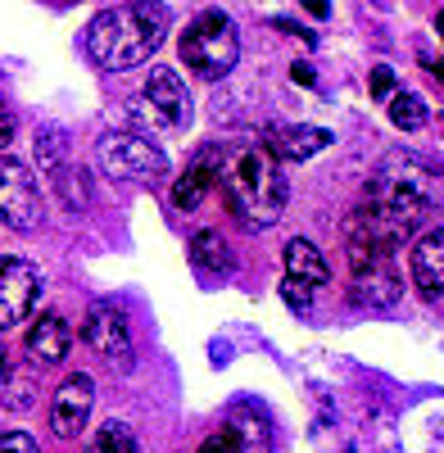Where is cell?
Wrapping results in <instances>:
<instances>
[{
	"label": "cell",
	"mask_w": 444,
	"mask_h": 453,
	"mask_svg": "<svg viewBox=\"0 0 444 453\" xmlns=\"http://www.w3.org/2000/svg\"><path fill=\"white\" fill-rule=\"evenodd\" d=\"M440 186H444V177L435 164H426L413 150H390L377 164V177L367 181L358 218L386 250L417 241L422 218H431V209L440 204Z\"/></svg>",
	"instance_id": "cell-1"
},
{
	"label": "cell",
	"mask_w": 444,
	"mask_h": 453,
	"mask_svg": "<svg viewBox=\"0 0 444 453\" xmlns=\"http://www.w3.org/2000/svg\"><path fill=\"white\" fill-rule=\"evenodd\" d=\"M218 186L227 196V209L264 232V226L281 222L286 200H290V181L281 173V164L268 155L264 145H232L218 155Z\"/></svg>",
	"instance_id": "cell-2"
},
{
	"label": "cell",
	"mask_w": 444,
	"mask_h": 453,
	"mask_svg": "<svg viewBox=\"0 0 444 453\" xmlns=\"http://www.w3.org/2000/svg\"><path fill=\"white\" fill-rule=\"evenodd\" d=\"M168 36V5L159 0H136V5H119L91 19L87 27V50L100 68L127 73L145 64Z\"/></svg>",
	"instance_id": "cell-3"
},
{
	"label": "cell",
	"mask_w": 444,
	"mask_h": 453,
	"mask_svg": "<svg viewBox=\"0 0 444 453\" xmlns=\"http://www.w3.org/2000/svg\"><path fill=\"white\" fill-rule=\"evenodd\" d=\"M345 254L354 273V299L367 309H394L399 304V268L390 250L367 232V222L354 213L345 222Z\"/></svg>",
	"instance_id": "cell-4"
},
{
	"label": "cell",
	"mask_w": 444,
	"mask_h": 453,
	"mask_svg": "<svg viewBox=\"0 0 444 453\" xmlns=\"http://www.w3.org/2000/svg\"><path fill=\"white\" fill-rule=\"evenodd\" d=\"M181 59L209 82L227 78V73L236 68V59H241V36H236L232 14H222V10L195 14L187 23V32H181Z\"/></svg>",
	"instance_id": "cell-5"
},
{
	"label": "cell",
	"mask_w": 444,
	"mask_h": 453,
	"mask_svg": "<svg viewBox=\"0 0 444 453\" xmlns=\"http://www.w3.org/2000/svg\"><path fill=\"white\" fill-rule=\"evenodd\" d=\"M100 168L114 181H155V177H164L168 159L159 145H150L136 132H109L100 141Z\"/></svg>",
	"instance_id": "cell-6"
},
{
	"label": "cell",
	"mask_w": 444,
	"mask_h": 453,
	"mask_svg": "<svg viewBox=\"0 0 444 453\" xmlns=\"http://www.w3.org/2000/svg\"><path fill=\"white\" fill-rule=\"evenodd\" d=\"M136 119L141 123H155L164 132H181L191 123V96H187V82L177 78L172 68H155L145 78V91L132 100Z\"/></svg>",
	"instance_id": "cell-7"
},
{
	"label": "cell",
	"mask_w": 444,
	"mask_h": 453,
	"mask_svg": "<svg viewBox=\"0 0 444 453\" xmlns=\"http://www.w3.org/2000/svg\"><path fill=\"white\" fill-rule=\"evenodd\" d=\"M46 218V200L23 159H0V222L14 232H36Z\"/></svg>",
	"instance_id": "cell-8"
},
{
	"label": "cell",
	"mask_w": 444,
	"mask_h": 453,
	"mask_svg": "<svg viewBox=\"0 0 444 453\" xmlns=\"http://www.w3.org/2000/svg\"><path fill=\"white\" fill-rule=\"evenodd\" d=\"M82 340L114 367H132V322L119 304H109V299H100V304L87 309V322H82Z\"/></svg>",
	"instance_id": "cell-9"
},
{
	"label": "cell",
	"mask_w": 444,
	"mask_h": 453,
	"mask_svg": "<svg viewBox=\"0 0 444 453\" xmlns=\"http://www.w3.org/2000/svg\"><path fill=\"white\" fill-rule=\"evenodd\" d=\"M42 299V277L27 258H0V331H14Z\"/></svg>",
	"instance_id": "cell-10"
},
{
	"label": "cell",
	"mask_w": 444,
	"mask_h": 453,
	"mask_svg": "<svg viewBox=\"0 0 444 453\" xmlns=\"http://www.w3.org/2000/svg\"><path fill=\"white\" fill-rule=\"evenodd\" d=\"M91 403H96V381L87 372H73L68 381L55 390V399H50V431L59 440L82 435V426L91 418Z\"/></svg>",
	"instance_id": "cell-11"
},
{
	"label": "cell",
	"mask_w": 444,
	"mask_h": 453,
	"mask_svg": "<svg viewBox=\"0 0 444 453\" xmlns=\"http://www.w3.org/2000/svg\"><path fill=\"white\" fill-rule=\"evenodd\" d=\"M409 268H413V286L422 290V299L444 295V226H431V232L413 241Z\"/></svg>",
	"instance_id": "cell-12"
},
{
	"label": "cell",
	"mask_w": 444,
	"mask_h": 453,
	"mask_svg": "<svg viewBox=\"0 0 444 453\" xmlns=\"http://www.w3.org/2000/svg\"><path fill=\"white\" fill-rule=\"evenodd\" d=\"M331 145V132L326 127H268L264 132V150L281 164V159H290V164H300V159H313V155H322V150Z\"/></svg>",
	"instance_id": "cell-13"
},
{
	"label": "cell",
	"mask_w": 444,
	"mask_h": 453,
	"mask_svg": "<svg viewBox=\"0 0 444 453\" xmlns=\"http://www.w3.org/2000/svg\"><path fill=\"white\" fill-rule=\"evenodd\" d=\"M218 155L222 150H204V155L191 159V168L172 181V204L177 209H200L204 196L218 186Z\"/></svg>",
	"instance_id": "cell-14"
},
{
	"label": "cell",
	"mask_w": 444,
	"mask_h": 453,
	"mask_svg": "<svg viewBox=\"0 0 444 453\" xmlns=\"http://www.w3.org/2000/svg\"><path fill=\"white\" fill-rule=\"evenodd\" d=\"M27 354L36 363H64L68 358V345H73V326L59 318V313H42L32 326H27Z\"/></svg>",
	"instance_id": "cell-15"
},
{
	"label": "cell",
	"mask_w": 444,
	"mask_h": 453,
	"mask_svg": "<svg viewBox=\"0 0 444 453\" xmlns=\"http://www.w3.org/2000/svg\"><path fill=\"white\" fill-rule=\"evenodd\" d=\"M227 431L236 435L241 453H272V422H268V412L258 408V403H232L227 412Z\"/></svg>",
	"instance_id": "cell-16"
},
{
	"label": "cell",
	"mask_w": 444,
	"mask_h": 453,
	"mask_svg": "<svg viewBox=\"0 0 444 453\" xmlns=\"http://www.w3.org/2000/svg\"><path fill=\"white\" fill-rule=\"evenodd\" d=\"M326 277H331V268H326V258L313 241H290L286 245V281H300V286L318 290V286H326Z\"/></svg>",
	"instance_id": "cell-17"
},
{
	"label": "cell",
	"mask_w": 444,
	"mask_h": 453,
	"mask_svg": "<svg viewBox=\"0 0 444 453\" xmlns=\"http://www.w3.org/2000/svg\"><path fill=\"white\" fill-rule=\"evenodd\" d=\"M191 263H195V273H204V277H232V268H236V258H232V245L222 241L218 232H195L191 236Z\"/></svg>",
	"instance_id": "cell-18"
},
{
	"label": "cell",
	"mask_w": 444,
	"mask_h": 453,
	"mask_svg": "<svg viewBox=\"0 0 444 453\" xmlns=\"http://www.w3.org/2000/svg\"><path fill=\"white\" fill-rule=\"evenodd\" d=\"M36 164H42L50 177H64V164H68V132L64 127H42L36 132Z\"/></svg>",
	"instance_id": "cell-19"
},
{
	"label": "cell",
	"mask_w": 444,
	"mask_h": 453,
	"mask_svg": "<svg viewBox=\"0 0 444 453\" xmlns=\"http://www.w3.org/2000/svg\"><path fill=\"white\" fill-rule=\"evenodd\" d=\"M87 453H141V440H136V431L127 422H104Z\"/></svg>",
	"instance_id": "cell-20"
},
{
	"label": "cell",
	"mask_w": 444,
	"mask_h": 453,
	"mask_svg": "<svg viewBox=\"0 0 444 453\" xmlns=\"http://www.w3.org/2000/svg\"><path fill=\"white\" fill-rule=\"evenodd\" d=\"M36 403V381L23 372H5L0 376V408H10V412H27Z\"/></svg>",
	"instance_id": "cell-21"
},
{
	"label": "cell",
	"mask_w": 444,
	"mask_h": 453,
	"mask_svg": "<svg viewBox=\"0 0 444 453\" xmlns=\"http://www.w3.org/2000/svg\"><path fill=\"white\" fill-rule=\"evenodd\" d=\"M390 123H394L399 132H417V127L426 123V100L413 96V91H399V96L390 100Z\"/></svg>",
	"instance_id": "cell-22"
},
{
	"label": "cell",
	"mask_w": 444,
	"mask_h": 453,
	"mask_svg": "<svg viewBox=\"0 0 444 453\" xmlns=\"http://www.w3.org/2000/svg\"><path fill=\"white\" fill-rule=\"evenodd\" d=\"M399 96V78L390 64H377L372 68V100H394Z\"/></svg>",
	"instance_id": "cell-23"
},
{
	"label": "cell",
	"mask_w": 444,
	"mask_h": 453,
	"mask_svg": "<svg viewBox=\"0 0 444 453\" xmlns=\"http://www.w3.org/2000/svg\"><path fill=\"white\" fill-rule=\"evenodd\" d=\"M0 453H42L27 431H0Z\"/></svg>",
	"instance_id": "cell-24"
},
{
	"label": "cell",
	"mask_w": 444,
	"mask_h": 453,
	"mask_svg": "<svg viewBox=\"0 0 444 453\" xmlns=\"http://www.w3.org/2000/svg\"><path fill=\"white\" fill-rule=\"evenodd\" d=\"M195 453H241V444H236V435H232L227 426H222V431H213V435H209V440H204Z\"/></svg>",
	"instance_id": "cell-25"
},
{
	"label": "cell",
	"mask_w": 444,
	"mask_h": 453,
	"mask_svg": "<svg viewBox=\"0 0 444 453\" xmlns=\"http://www.w3.org/2000/svg\"><path fill=\"white\" fill-rule=\"evenodd\" d=\"M281 295H286V304H290V309H300V313L313 304V290L300 286V281H281Z\"/></svg>",
	"instance_id": "cell-26"
},
{
	"label": "cell",
	"mask_w": 444,
	"mask_h": 453,
	"mask_svg": "<svg viewBox=\"0 0 444 453\" xmlns=\"http://www.w3.org/2000/svg\"><path fill=\"white\" fill-rule=\"evenodd\" d=\"M10 136H14V113H10V104L0 100V150L10 145Z\"/></svg>",
	"instance_id": "cell-27"
},
{
	"label": "cell",
	"mask_w": 444,
	"mask_h": 453,
	"mask_svg": "<svg viewBox=\"0 0 444 453\" xmlns=\"http://www.w3.org/2000/svg\"><path fill=\"white\" fill-rule=\"evenodd\" d=\"M290 73H295V82H300V87H309V82H313V68H309V64H295Z\"/></svg>",
	"instance_id": "cell-28"
},
{
	"label": "cell",
	"mask_w": 444,
	"mask_h": 453,
	"mask_svg": "<svg viewBox=\"0 0 444 453\" xmlns=\"http://www.w3.org/2000/svg\"><path fill=\"white\" fill-rule=\"evenodd\" d=\"M422 59H426V64H431V68H435V78H440V82H444V55H422Z\"/></svg>",
	"instance_id": "cell-29"
},
{
	"label": "cell",
	"mask_w": 444,
	"mask_h": 453,
	"mask_svg": "<svg viewBox=\"0 0 444 453\" xmlns=\"http://www.w3.org/2000/svg\"><path fill=\"white\" fill-rule=\"evenodd\" d=\"M304 10H309V14H313V19H326V14H331V10H326V5H313V0H304Z\"/></svg>",
	"instance_id": "cell-30"
},
{
	"label": "cell",
	"mask_w": 444,
	"mask_h": 453,
	"mask_svg": "<svg viewBox=\"0 0 444 453\" xmlns=\"http://www.w3.org/2000/svg\"><path fill=\"white\" fill-rule=\"evenodd\" d=\"M5 372H10V367H5V349H0V376H5Z\"/></svg>",
	"instance_id": "cell-31"
},
{
	"label": "cell",
	"mask_w": 444,
	"mask_h": 453,
	"mask_svg": "<svg viewBox=\"0 0 444 453\" xmlns=\"http://www.w3.org/2000/svg\"><path fill=\"white\" fill-rule=\"evenodd\" d=\"M435 27H440V32H444V10H440V14H435Z\"/></svg>",
	"instance_id": "cell-32"
}]
</instances>
